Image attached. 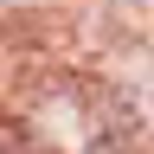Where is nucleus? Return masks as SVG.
I'll return each instance as SVG.
<instances>
[]
</instances>
